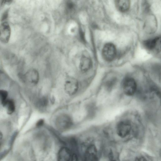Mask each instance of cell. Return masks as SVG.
Wrapping results in <instances>:
<instances>
[{
	"label": "cell",
	"mask_w": 161,
	"mask_h": 161,
	"mask_svg": "<svg viewBox=\"0 0 161 161\" xmlns=\"http://www.w3.org/2000/svg\"><path fill=\"white\" fill-rule=\"evenodd\" d=\"M55 124L59 129L64 130L72 126L73 124V119L69 115L63 114H60L56 118Z\"/></svg>",
	"instance_id": "1"
},
{
	"label": "cell",
	"mask_w": 161,
	"mask_h": 161,
	"mask_svg": "<svg viewBox=\"0 0 161 161\" xmlns=\"http://www.w3.org/2000/svg\"><path fill=\"white\" fill-rule=\"evenodd\" d=\"M116 53V48L114 44L108 43L104 45L102 51V56L105 61L111 62L113 60Z\"/></svg>",
	"instance_id": "2"
},
{
	"label": "cell",
	"mask_w": 161,
	"mask_h": 161,
	"mask_svg": "<svg viewBox=\"0 0 161 161\" xmlns=\"http://www.w3.org/2000/svg\"><path fill=\"white\" fill-rule=\"evenodd\" d=\"M123 88L125 95L128 96L133 95L137 88V84L135 80L132 78H126L124 81Z\"/></svg>",
	"instance_id": "3"
},
{
	"label": "cell",
	"mask_w": 161,
	"mask_h": 161,
	"mask_svg": "<svg viewBox=\"0 0 161 161\" xmlns=\"http://www.w3.org/2000/svg\"><path fill=\"white\" fill-rule=\"evenodd\" d=\"M78 80L73 78H69L65 81L64 84V89L65 92L70 96L75 94L79 88Z\"/></svg>",
	"instance_id": "4"
},
{
	"label": "cell",
	"mask_w": 161,
	"mask_h": 161,
	"mask_svg": "<svg viewBox=\"0 0 161 161\" xmlns=\"http://www.w3.org/2000/svg\"><path fill=\"white\" fill-rule=\"evenodd\" d=\"M132 128L130 122L127 121H122L119 122L116 127V132L118 136L123 138L130 133Z\"/></svg>",
	"instance_id": "5"
},
{
	"label": "cell",
	"mask_w": 161,
	"mask_h": 161,
	"mask_svg": "<svg viewBox=\"0 0 161 161\" xmlns=\"http://www.w3.org/2000/svg\"><path fill=\"white\" fill-rule=\"evenodd\" d=\"M11 33L10 26L7 21H3L0 24V41L6 44L9 41Z\"/></svg>",
	"instance_id": "6"
},
{
	"label": "cell",
	"mask_w": 161,
	"mask_h": 161,
	"mask_svg": "<svg viewBox=\"0 0 161 161\" xmlns=\"http://www.w3.org/2000/svg\"><path fill=\"white\" fill-rule=\"evenodd\" d=\"M143 44L145 47L149 51L159 52L160 50V38L159 37L145 41Z\"/></svg>",
	"instance_id": "7"
},
{
	"label": "cell",
	"mask_w": 161,
	"mask_h": 161,
	"mask_svg": "<svg viewBox=\"0 0 161 161\" xmlns=\"http://www.w3.org/2000/svg\"><path fill=\"white\" fill-rule=\"evenodd\" d=\"M85 157L86 161H98L97 148L93 145H91L87 148Z\"/></svg>",
	"instance_id": "8"
},
{
	"label": "cell",
	"mask_w": 161,
	"mask_h": 161,
	"mask_svg": "<svg viewBox=\"0 0 161 161\" xmlns=\"http://www.w3.org/2000/svg\"><path fill=\"white\" fill-rule=\"evenodd\" d=\"M72 153L68 147H63L59 150L57 155L58 161H70Z\"/></svg>",
	"instance_id": "9"
},
{
	"label": "cell",
	"mask_w": 161,
	"mask_h": 161,
	"mask_svg": "<svg viewBox=\"0 0 161 161\" xmlns=\"http://www.w3.org/2000/svg\"><path fill=\"white\" fill-rule=\"evenodd\" d=\"M92 65L91 59L89 57L83 56L80 60L79 67L81 71L86 72L89 70Z\"/></svg>",
	"instance_id": "10"
},
{
	"label": "cell",
	"mask_w": 161,
	"mask_h": 161,
	"mask_svg": "<svg viewBox=\"0 0 161 161\" xmlns=\"http://www.w3.org/2000/svg\"><path fill=\"white\" fill-rule=\"evenodd\" d=\"M27 77L29 81L32 84H37L39 80V75L38 72L36 69H32L27 73Z\"/></svg>",
	"instance_id": "11"
},
{
	"label": "cell",
	"mask_w": 161,
	"mask_h": 161,
	"mask_svg": "<svg viewBox=\"0 0 161 161\" xmlns=\"http://www.w3.org/2000/svg\"><path fill=\"white\" fill-rule=\"evenodd\" d=\"M115 5L117 8L121 12H125L130 8V2L129 0H116Z\"/></svg>",
	"instance_id": "12"
},
{
	"label": "cell",
	"mask_w": 161,
	"mask_h": 161,
	"mask_svg": "<svg viewBox=\"0 0 161 161\" xmlns=\"http://www.w3.org/2000/svg\"><path fill=\"white\" fill-rule=\"evenodd\" d=\"M5 106L7 107V113L9 114H12L15 110V104L13 99H8Z\"/></svg>",
	"instance_id": "13"
},
{
	"label": "cell",
	"mask_w": 161,
	"mask_h": 161,
	"mask_svg": "<svg viewBox=\"0 0 161 161\" xmlns=\"http://www.w3.org/2000/svg\"><path fill=\"white\" fill-rule=\"evenodd\" d=\"M8 92L4 90H0V99L3 106H5L8 100Z\"/></svg>",
	"instance_id": "14"
},
{
	"label": "cell",
	"mask_w": 161,
	"mask_h": 161,
	"mask_svg": "<svg viewBox=\"0 0 161 161\" xmlns=\"http://www.w3.org/2000/svg\"><path fill=\"white\" fill-rule=\"evenodd\" d=\"M48 100L46 97H43L39 100L38 104L40 108H44L48 104Z\"/></svg>",
	"instance_id": "15"
},
{
	"label": "cell",
	"mask_w": 161,
	"mask_h": 161,
	"mask_svg": "<svg viewBox=\"0 0 161 161\" xmlns=\"http://www.w3.org/2000/svg\"><path fill=\"white\" fill-rule=\"evenodd\" d=\"M66 6L69 10H71L74 8V4L73 3L69 2L67 3Z\"/></svg>",
	"instance_id": "16"
},
{
	"label": "cell",
	"mask_w": 161,
	"mask_h": 161,
	"mask_svg": "<svg viewBox=\"0 0 161 161\" xmlns=\"http://www.w3.org/2000/svg\"><path fill=\"white\" fill-rule=\"evenodd\" d=\"M134 161H147L146 159L143 157L139 156L137 157Z\"/></svg>",
	"instance_id": "17"
},
{
	"label": "cell",
	"mask_w": 161,
	"mask_h": 161,
	"mask_svg": "<svg viewBox=\"0 0 161 161\" xmlns=\"http://www.w3.org/2000/svg\"><path fill=\"white\" fill-rule=\"evenodd\" d=\"M70 161H78V158L75 154L74 153L72 155Z\"/></svg>",
	"instance_id": "18"
},
{
	"label": "cell",
	"mask_w": 161,
	"mask_h": 161,
	"mask_svg": "<svg viewBox=\"0 0 161 161\" xmlns=\"http://www.w3.org/2000/svg\"><path fill=\"white\" fill-rule=\"evenodd\" d=\"M44 120L42 119H41L39 120L36 123V126L38 127L41 126L44 123Z\"/></svg>",
	"instance_id": "19"
},
{
	"label": "cell",
	"mask_w": 161,
	"mask_h": 161,
	"mask_svg": "<svg viewBox=\"0 0 161 161\" xmlns=\"http://www.w3.org/2000/svg\"><path fill=\"white\" fill-rule=\"evenodd\" d=\"M111 161H115L114 160H112Z\"/></svg>",
	"instance_id": "20"
}]
</instances>
